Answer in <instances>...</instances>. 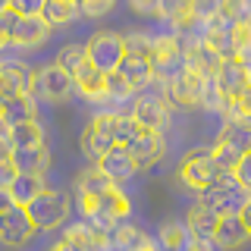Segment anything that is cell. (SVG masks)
<instances>
[{
  "label": "cell",
  "instance_id": "cell-1",
  "mask_svg": "<svg viewBox=\"0 0 251 251\" xmlns=\"http://www.w3.org/2000/svg\"><path fill=\"white\" fill-rule=\"evenodd\" d=\"M116 145H123L126 151H129L138 173L157 167V163L167 157L163 132H151V129H145V126H138L129 113H116Z\"/></svg>",
  "mask_w": 251,
  "mask_h": 251
},
{
  "label": "cell",
  "instance_id": "cell-2",
  "mask_svg": "<svg viewBox=\"0 0 251 251\" xmlns=\"http://www.w3.org/2000/svg\"><path fill=\"white\" fill-rule=\"evenodd\" d=\"M78 214H82V220H88L91 226L110 232L120 220H126L132 214V201L120 185H110L100 195H78Z\"/></svg>",
  "mask_w": 251,
  "mask_h": 251
},
{
  "label": "cell",
  "instance_id": "cell-3",
  "mask_svg": "<svg viewBox=\"0 0 251 251\" xmlns=\"http://www.w3.org/2000/svg\"><path fill=\"white\" fill-rule=\"evenodd\" d=\"M198 201L207 204L217 217H226V214H245L248 204H251V188L242 185L232 173H223L217 182H210L207 188L198 192Z\"/></svg>",
  "mask_w": 251,
  "mask_h": 251
},
{
  "label": "cell",
  "instance_id": "cell-4",
  "mask_svg": "<svg viewBox=\"0 0 251 251\" xmlns=\"http://www.w3.org/2000/svg\"><path fill=\"white\" fill-rule=\"evenodd\" d=\"M210 75H201L198 69L185 66V63H179L173 73L163 75V94H167V100L173 107H201V94H204V85H207Z\"/></svg>",
  "mask_w": 251,
  "mask_h": 251
},
{
  "label": "cell",
  "instance_id": "cell-5",
  "mask_svg": "<svg viewBox=\"0 0 251 251\" xmlns=\"http://www.w3.org/2000/svg\"><path fill=\"white\" fill-rule=\"evenodd\" d=\"M69 195L66 192H57V188H41V192L35 195L28 204H25V214L28 220L35 223V229H57V226H63L69 220Z\"/></svg>",
  "mask_w": 251,
  "mask_h": 251
},
{
  "label": "cell",
  "instance_id": "cell-6",
  "mask_svg": "<svg viewBox=\"0 0 251 251\" xmlns=\"http://www.w3.org/2000/svg\"><path fill=\"white\" fill-rule=\"evenodd\" d=\"M223 173L226 170L217 163L214 151L201 145V148H192V151L182 157V163H179V182H182L188 192L198 195L201 188H207L210 182H217Z\"/></svg>",
  "mask_w": 251,
  "mask_h": 251
},
{
  "label": "cell",
  "instance_id": "cell-7",
  "mask_svg": "<svg viewBox=\"0 0 251 251\" xmlns=\"http://www.w3.org/2000/svg\"><path fill=\"white\" fill-rule=\"evenodd\" d=\"M217 163L229 173L235 163L251 151V126L248 123H223V129L217 132V141L210 145Z\"/></svg>",
  "mask_w": 251,
  "mask_h": 251
},
{
  "label": "cell",
  "instance_id": "cell-8",
  "mask_svg": "<svg viewBox=\"0 0 251 251\" xmlns=\"http://www.w3.org/2000/svg\"><path fill=\"white\" fill-rule=\"evenodd\" d=\"M132 120L138 126H145V129L151 132H167V126L173 120V104L167 100V94L163 91H148L141 88L135 94V100H132Z\"/></svg>",
  "mask_w": 251,
  "mask_h": 251
},
{
  "label": "cell",
  "instance_id": "cell-9",
  "mask_svg": "<svg viewBox=\"0 0 251 251\" xmlns=\"http://www.w3.org/2000/svg\"><path fill=\"white\" fill-rule=\"evenodd\" d=\"M75 91L73 75L66 69H60L57 63H47L44 69H38L35 78H31V98L35 100H50V104H63L69 100Z\"/></svg>",
  "mask_w": 251,
  "mask_h": 251
},
{
  "label": "cell",
  "instance_id": "cell-10",
  "mask_svg": "<svg viewBox=\"0 0 251 251\" xmlns=\"http://www.w3.org/2000/svg\"><path fill=\"white\" fill-rule=\"evenodd\" d=\"M82 47H85V60L94 69H100V73H113L126 53L123 35H116V31H94L88 38V44H82Z\"/></svg>",
  "mask_w": 251,
  "mask_h": 251
},
{
  "label": "cell",
  "instance_id": "cell-11",
  "mask_svg": "<svg viewBox=\"0 0 251 251\" xmlns=\"http://www.w3.org/2000/svg\"><path fill=\"white\" fill-rule=\"evenodd\" d=\"M113 145H116V113H98L82 132V151L91 163H98L100 154H107Z\"/></svg>",
  "mask_w": 251,
  "mask_h": 251
},
{
  "label": "cell",
  "instance_id": "cell-12",
  "mask_svg": "<svg viewBox=\"0 0 251 251\" xmlns=\"http://www.w3.org/2000/svg\"><path fill=\"white\" fill-rule=\"evenodd\" d=\"M251 239V226H248V210L245 214H226L217 220L214 226V235H210V242H214L217 251H239L245 248Z\"/></svg>",
  "mask_w": 251,
  "mask_h": 251
},
{
  "label": "cell",
  "instance_id": "cell-13",
  "mask_svg": "<svg viewBox=\"0 0 251 251\" xmlns=\"http://www.w3.org/2000/svg\"><path fill=\"white\" fill-rule=\"evenodd\" d=\"M214 85L217 91L223 94L226 100H235V98H248V63L235 60V57H226L220 66L214 69Z\"/></svg>",
  "mask_w": 251,
  "mask_h": 251
},
{
  "label": "cell",
  "instance_id": "cell-14",
  "mask_svg": "<svg viewBox=\"0 0 251 251\" xmlns=\"http://www.w3.org/2000/svg\"><path fill=\"white\" fill-rule=\"evenodd\" d=\"M35 223L28 220L25 207H19V204H13V207L0 210V242L10 248H22L31 242V235H35Z\"/></svg>",
  "mask_w": 251,
  "mask_h": 251
},
{
  "label": "cell",
  "instance_id": "cell-15",
  "mask_svg": "<svg viewBox=\"0 0 251 251\" xmlns=\"http://www.w3.org/2000/svg\"><path fill=\"white\" fill-rule=\"evenodd\" d=\"M179 63H182V38H179L176 31H167V35L151 38V66H154L157 78L173 73Z\"/></svg>",
  "mask_w": 251,
  "mask_h": 251
},
{
  "label": "cell",
  "instance_id": "cell-16",
  "mask_svg": "<svg viewBox=\"0 0 251 251\" xmlns=\"http://www.w3.org/2000/svg\"><path fill=\"white\" fill-rule=\"evenodd\" d=\"M50 38V25L41 16H16V22L10 25V44L19 50H31V47H41Z\"/></svg>",
  "mask_w": 251,
  "mask_h": 251
},
{
  "label": "cell",
  "instance_id": "cell-17",
  "mask_svg": "<svg viewBox=\"0 0 251 251\" xmlns=\"http://www.w3.org/2000/svg\"><path fill=\"white\" fill-rule=\"evenodd\" d=\"M73 85L85 100H91V104H110L107 100V73L94 69L88 60L73 73Z\"/></svg>",
  "mask_w": 251,
  "mask_h": 251
},
{
  "label": "cell",
  "instance_id": "cell-18",
  "mask_svg": "<svg viewBox=\"0 0 251 251\" xmlns=\"http://www.w3.org/2000/svg\"><path fill=\"white\" fill-rule=\"evenodd\" d=\"M98 170L104 173V176L110 179V182H116V185L129 182L132 176H138V167H135V160L129 157V151H126L123 145H113L107 154H100V160H98Z\"/></svg>",
  "mask_w": 251,
  "mask_h": 251
},
{
  "label": "cell",
  "instance_id": "cell-19",
  "mask_svg": "<svg viewBox=\"0 0 251 251\" xmlns=\"http://www.w3.org/2000/svg\"><path fill=\"white\" fill-rule=\"evenodd\" d=\"M31 78L35 73L19 60L0 63V98H16V94H31Z\"/></svg>",
  "mask_w": 251,
  "mask_h": 251
},
{
  "label": "cell",
  "instance_id": "cell-20",
  "mask_svg": "<svg viewBox=\"0 0 251 251\" xmlns=\"http://www.w3.org/2000/svg\"><path fill=\"white\" fill-rule=\"evenodd\" d=\"M113 73H120L126 82H129V88L135 91V94H138L141 88H151L154 78H157L151 60H148V57H135V53H123L120 66H116Z\"/></svg>",
  "mask_w": 251,
  "mask_h": 251
},
{
  "label": "cell",
  "instance_id": "cell-21",
  "mask_svg": "<svg viewBox=\"0 0 251 251\" xmlns=\"http://www.w3.org/2000/svg\"><path fill=\"white\" fill-rule=\"evenodd\" d=\"M25 120H38V100L31 94H16V98H3L0 104V126L10 129Z\"/></svg>",
  "mask_w": 251,
  "mask_h": 251
},
{
  "label": "cell",
  "instance_id": "cell-22",
  "mask_svg": "<svg viewBox=\"0 0 251 251\" xmlns=\"http://www.w3.org/2000/svg\"><path fill=\"white\" fill-rule=\"evenodd\" d=\"M63 239L75 242L82 251H110L107 245V232L98 229V226H91L88 220H78V223L66 226V232H63Z\"/></svg>",
  "mask_w": 251,
  "mask_h": 251
},
{
  "label": "cell",
  "instance_id": "cell-23",
  "mask_svg": "<svg viewBox=\"0 0 251 251\" xmlns=\"http://www.w3.org/2000/svg\"><path fill=\"white\" fill-rule=\"evenodd\" d=\"M157 16L176 31H192L195 28L192 0H160V3H157Z\"/></svg>",
  "mask_w": 251,
  "mask_h": 251
},
{
  "label": "cell",
  "instance_id": "cell-24",
  "mask_svg": "<svg viewBox=\"0 0 251 251\" xmlns=\"http://www.w3.org/2000/svg\"><path fill=\"white\" fill-rule=\"evenodd\" d=\"M217 214L207 207V204H201V201H195L192 207H188V214H185V229H188V235L192 239H210L214 235V226H217Z\"/></svg>",
  "mask_w": 251,
  "mask_h": 251
},
{
  "label": "cell",
  "instance_id": "cell-25",
  "mask_svg": "<svg viewBox=\"0 0 251 251\" xmlns=\"http://www.w3.org/2000/svg\"><path fill=\"white\" fill-rule=\"evenodd\" d=\"M13 167L19 173H38V176H44L47 167H50V151H47L44 145L16 148V151H13Z\"/></svg>",
  "mask_w": 251,
  "mask_h": 251
},
{
  "label": "cell",
  "instance_id": "cell-26",
  "mask_svg": "<svg viewBox=\"0 0 251 251\" xmlns=\"http://www.w3.org/2000/svg\"><path fill=\"white\" fill-rule=\"evenodd\" d=\"M145 242H148V235L141 232L138 226L126 223V220H120V223H116L113 229L107 232V245H110V251H138Z\"/></svg>",
  "mask_w": 251,
  "mask_h": 251
},
{
  "label": "cell",
  "instance_id": "cell-27",
  "mask_svg": "<svg viewBox=\"0 0 251 251\" xmlns=\"http://www.w3.org/2000/svg\"><path fill=\"white\" fill-rule=\"evenodd\" d=\"M41 19L50 28H63L69 22L78 19V0H44L41 6Z\"/></svg>",
  "mask_w": 251,
  "mask_h": 251
},
{
  "label": "cell",
  "instance_id": "cell-28",
  "mask_svg": "<svg viewBox=\"0 0 251 251\" xmlns=\"http://www.w3.org/2000/svg\"><path fill=\"white\" fill-rule=\"evenodd\" d=\"M41 188H47L44 185V176H38V173H16V179L10 182V198H13V204H19V207H25V204L35 198Z\"/></svg>",
  "mask_w": 251,
  "mask_h": 251
},
{
  "label": "cell",
  "instance_id": "cell-29",
  "mask_svg": "<svg viewBox=\"0 0 251 251\" xmlns=\"http://www.w3.org/2000/svg\"><path fill=\"white\" fill-rule=\"evenodd\" d=\"M6 135L13 141V151L16 148H35V145H44V126L38 120H25L19 126H10Z\"/></svg>",
  "mask_w": 251,
  "mask_h": 251
},
{
  "label": "cell",
  "instance_id": "cell-30",
  "mask_svg": "<svg viewBox=\"0 0 251 251\" xmlns=\"http://www.w3.org/2000/svg\"><path fill=\"white\" fill-rule=\"evenodd\" d=\"M188 229H185V223L182 220H167V223L160 226V232H157V245H160L163 251H182L188 245Z\"/></svg>",
  "mask_w": 251,
  "mask_h": 251
},
{
  "label": "cell",
  "instance_id": "cell-31",
  "mask_svg": "<svg viewBox=\"0 0 251 251\" xmlns=\"http://www.w3.org/2000/svg\"><path fill=\"white\" fill-rule=\"evenodd\" d=\"M110 185H116V182H110L104 173L98 170V163H91L88 170H82L75 176V195H100V192H107Z\"/></svg>",
  "mask_w": 251,
  "mask_h": 251
},
{
  "label": "cell",
  "instance_id": "cell-32",
  "mask_svg": "<svg viewBox=\"0 0 251 251\" xmlns=\"http://www.w3.org/2000/svg\"><path fill=\"white\" fill-rule=\"evenodd\" d=\"M248 47H251V25H248V19L232 22V25H229V53L235 60L248 63Z\"/></svg>",
  "mask_w": 251,
  "mask_h": 251
},
{
  "label": "cell",
  "instance_id": "cell-33",
  "mask_svg": "<svg viewBox=\"0 0 251 251\" xmlns=\"http://www.w3.org/2000/svg\"><path fill=\"white\" fill-rule=\"evenodd\" d=\"M217 19L223 22L226 28H229L232 22L248 19V0H220V13H217Z\"/></svg>",
  "mask_w": 251,
  "mask_h": 251
},
{
  "label": "cell",
  "instance_id": "cell-34",
  "mask_svg": "<svg viewBox=\"0 0 251 251\" xmlns=\"http://www.w3.org/2000/svg\"><path fill=\"white\" fill-rule=\"evenodd\" d=\"M135 98V91L129 88V82L120 73H107V100L110 104H123V100Z\"/></svg>",
  "mask_w": 251,
  "mask_h": 251
},
{
  "label": "cell",
  "instance_id": "cell-35",
  "mask_svg": "<svg viewBox=\"0 0 251 251\" xmlns=\"http://www.w3.org/2000/svg\"><path fill=\"white\" fill-rule=\"evenodd\" d=\"M82 63H85V47H82V44H66V47L57 53V66L66 69L69 75H73L75 69L82 66Z\"/></svg>",
  "mask_w": 251,
  "mask_h": 251
},
{
  "label": "cell",
  "instance_id": "cell-36",
  "mask_svg": "<svg viewBox=\"0 0 251 251\" xmlns=\"http://www.w3.org/2000/svg\"><path fill=\"white\" fill-rule=\"evenodd\" d=\"M123 50L126 53H135V57H148V60H151V35H145V31L126 35L123 38Z\"/></svg>",
  "mask_w": 251,
  "mask_h": 251
},
{
  "label": "cell",
  "instance_id": "cell-37",
  "mask_svg": "<svg viewBox=\"0 0 251 251\" xmlns=\"http://www.w3.org/2000/svg\"><path fill=\"white\" fill-rule=\"evenodd\" d=\"M116 6V0H78V16H88V19H100Z\"/></svg>",
  "mask_w": 251,
  "mask_h": 251
},
{
  "label": "cell",
  "instance_id": "cell-38",
  "mask_svg": "<svg viewBox=\"0 0 251 251\" xmlns=\"http://www.w3.org/2000/svg\"><path fill=\"white\" fill-rule=\"evenodd\" d=\"M6 10H13L16 16H41L44 0H3Z\"/></svg>",
  "mask_w": 251,
  "mask_h": 251
},
{
  "label": "cell",
  "instance_id": "cell-39",
  "mask_svg": "<svg viewBox=\"0 0 251 251\" xmlns=\"http://www.w3.org/2000/svg\"><path fill=\"white\" fill-rule=\"evenodd\" d=\"M157 3L160 0H129V6L141 16H157Z\"/></svg>",
  "mask_w": 251,
  "mask_h": 251
},
{
  "label": "cell",
  "instance_id": "cell-40",
  "mask_svg": "<svg viewBox=\"0 0 251 251\" xmlns=\"http://www.w3.org/2000/svg\"><path fill=\"white\" fill-rule=\"evenodd\" d=\"M16 173H19V170L13 167V160L10 163H0V188H10V182L16 179Z\"/></svg>",
  "mask_w": 251,
  "mask_h": 251
},
{
  "label": "cell",
  "instance_id": "cell-41",
  "mask_svg": "<svg viewBox=\"0 0 251 251\" xmlns=\"http://www.w3.org/2000/svg\"><path fill=\"white\" fill-rule=\"evenodd\" d=\"M13 160V141L6 132H0V163H10Z\"/></svg>",
  "mask_w": 251,
  "mask_h": 251
},
{
  "label": "cell",
  "instance_id": "cell-42",
  "mask_svg": "<svg viewBox=\"0 0 251 251\" xmlns=\"http://www.w3.org/2000/svg\"><path fill=\"white\" fill-rule=\"evenodd\" d=\"M182 251H217V248H214L210 239H188V245Z\"/></svg>",
  "mask_w": 251,
  "mask_h": 251
},
{
  "label": "cell",
  "instance_id": "cell-43",
  "mask_svg": "<svg viewBox=\"0 0 251 251\" xmlns=\"http://www.w3.org/2000/svg\"><path fill=\"white\" fill-rule=\"evenodd\" d=\"M50 251H82V248H78L75 242H69V239H57V242L50 245Z\"/></svg>",
  "mask_w": 251,
  "mask_h": 251
},
{
  "label": "cell",
  "instance_id": "cell-44",
  "mask_svg": "<svg viewBox=\"0 0 251 251\" xmlns=\"http://www.w3.org/2000/svg\"><path fill=\"white\" fill-rule=\"evenodd\" d=\"M6 207H13V198L6 188H0V210H6Z\"/></svg>",
  "mask_w": 251,
  "mask_h": 251
},
{
  "label": "cell",
  "instance_id": "cell-45",
  "mask_svg": "<svg viewBox=\"0 0 251 251\" xmlns=\"http://www.w3.org/2000/svg\"><path fill=\"white\" fill-rule=\"evenodd\" d=\"M10 44V35H6V25H3V19H0V50Z\"/></svg>",
  "mask_w": 251,
  "mask_h": 251
},
{
  "label": "cell",
  "instance_id": "cell-46",
  "mask_svg": "<svg viewBox=\"0 0 251 251\" xmlns=\"http://www.w3.org/2000/svg\"><path fill=\"white\" fill-rule=\"evenodd\" d=\"M0 104H3V98H0Z\"/></svg>",
  "mask_w": 251,
  "mask_h": 251
}]
</instances>
